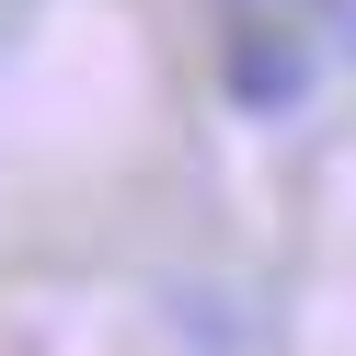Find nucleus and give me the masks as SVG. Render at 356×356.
<instances>
[{
  "mask_svg": "<svg viewBox=\"0 0 356 356\" xmlns=\"http://www.w3.org/2000/svg\"><path fill=\"white\" fill-rule=\"evenodd\" d=\"M310 92V47L276 24V12H241V35H230V104H253V115H287V104Z\"/></svg>",
  "mask_w": 356,
  "mask_h": 356,
  "instance_id": "obj_1",
  "label": "nucleus"
}]
</instances>
